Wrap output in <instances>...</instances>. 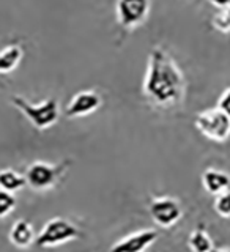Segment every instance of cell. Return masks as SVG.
<instances>
[{
    "label": "cell",
    "mask_w": 230,
    "mask_h": 252,
    "mask_svg": "<svg viewBox=\"0 0 230 252\" xmlns=\"http://www.w3.org/2000/svg\"><path fill=\"white\" fill-rule=\"evenodd\" d=\"M158 238V232L152 228L134 232L125 236L120 241H117L109 252H145Z\"/></svg>",
    "instance_id": "cell-9"
},
{
    "label": "cell",
    "mask_w": 230,
    "mask_h": 252,
    "mask_svg": "<svg viewBox=\"0 0 230 252\" xmlns=\"http://www.w3.org/2000/svg\"><path fill=\"white\" fill-rule=\"evenodd\" d=\"M150 13V0H117V22L125 30H132L145 22Z\"/></svg>",
    "instance_id": "cell-6"
},
{
    "label": "cell",
    "mask_w": 230,
    "mask_h": 252,
    "mask_svg": "<svg viewBox=\"0 0 230 252\" xmlns=\"http://www.w3.org/2000/svg\"><path fill=\"white\" fill-rule=\"evenodd\" d=\"M79 228L68 219L54 218L46 222L41 233L35 238V244L38 248H52L79 238Z\"/></svg>",
    "instance_id": "cell-5"
},
{
    "label": "cell",
    "mask_w": 230,
    "mask_h": 252,
    "mask_svg": "<svg viewBox=\"0 0 230 252\" xmlns=\"http://www.w3.org/2000/svg\"><path fill=\"white\" fill-rule=\"evenodd\" d=\"M68 162L49 164L44 161L32 162L26 170V181L33 191H47L59 183V180L65 173Z\"/></svg>",
    "instance_id": "cell-4"
},
{
    "label": "cell",
    "mask_w": 230,
    "mask_h": 252,
    "mask_svg": "<svg viewBox=\"0 0 230 252\" xmlns=\"http://www.w3.org/2000/svg\"><path fill=\"white\" fill-rule=\"evenodd\" d=\"M202 185L207 192L211 195H218L229 189L230 175L219 169H207L202 173Z\"/></svg>",
    "instance_id": "cell-10"
},
{
    "label": "cell",
    "mask_w": 230,
    "mask_h": 252,
    "mask_svg": "<svg viewBox=\"0 0 230 252\" xmlns=\"http://www.w3.org/2000/svg\"><path fill=\"white\" fill-rule=\"evenodd\" d=\"M181 215H183L181 205L173 197H156L150 203V216L163 228L175 225Z\"/></svg>",
    "instance_id": "cell-7"
},
{
    "label": "cell",
    "mask_w": 230,
    "mask_h": 252,
    "mask_svg": "<svg viewBox=\"0 0 230 252\" xmlns=\"http://www.w3.org/2000/svg\"><path fill=\"white\" fill-rule=\"evenodd\" d=\"M213 208H215V211L221 218H230V191L229 189L215 195V205H213Z\"/></svg>",
    "instance_id": "cell-15"
},
{
    "label": "cell",
    "mask_w": 230,
    "mask_h": 252,
    "mask_svg": "<svg viewBox=\"0 0 230 252\" xmlns=\"http://www.w3.org/2000/svg\"><path fill=\"white\" fill-rule=\"evenodd\" d=\"M208 2L219 10H226L227 6H230V0H208Z\"/></svg>",
    "instance_id": "cell-19"
},
{
    "label": "cell",
    "mask_w": 230,
    "mask_h": 252,
    "mask_svg": "<svg viewBox=\"0 0 230 252\" xmlns=\"http://www.w3.org/2000/svg\"><path fill=\"white\" fill-rule=\"evenodd\" d=\"M27 185L26 177L13 169H2L0 170V189L8 192H18Z\"/></svg>",
    "instance_id": "cell-13"
},
{
    "label": "cell",
    "mask_w": 230,
    "mask_h": 252,
    "mask_svg": "<svg viewBox=\"0 0 230 252\" xmlns=\"http://www.w3.org/2000/svg\"><path fill=\"white\" fill-rule=\"evenodd\" d=\"M194 125L203 137L213 142H226L230 137V117L219 107L205 109L196 115Z\"/></svg>",
    "instance_id": "cell-3"
},
{
    "label": "cell",
    "mask_w": 230,
    "mask_h": 252,
    "mask_svg": "<svg viewBox=\"0 0 230 252\" xmlns=\"http://www.w3.org/2000/svg\"><path fill=\"white\" fill-rule=\"evenodd\" d=\"M24 57L22 47L18 44L6 46L0 51V74H10L19 66Z\"/></svg>",
    "instance_id": "cell-12"
},
{
    "label": "cell",
    "mask_w": 230,
    "mask_h": 252,
    "mask_svg": "<svg viewBox=\"0 0 230 252\" xmlns=\"http://www.w3.org/2000/svg\"><path fill=\"white\" fill-rule=\"evenodd\" d=\"M218 107L223 110L227 117H230V87L226 89L223 92V94H221V98L218 101Z\"/></svg>",
    "instance_id": "cell-18"
},
{
    "label": "cell",
    "mask_w": 230,
    "mask_h": 252,
    "mask_svg": "<svg viewBox=\"0 0 230 252\" xmlns=\"http://www.w3.org/2000/svg\"><path fill=\"white\" fill-rule=\"evenodd\" d=\"M16 207V197L13 192L0 189V218H6Z\"/></svg>",
    "instance_id": "cell-16"
},
{
    "label": "cell",
    "mask_w": 230,
    "mask_h": 252,
    "mask_svg": "<svg viewBox=\"0 0 230 252\" xmlns=\"http://www.w3.org/2000/svg\"><path fill=\"white\" fill-rule=\"evenodd\" d=\"M211 252H230V248H221V249H216V248H213Z\"/></svg>",
    "instance_id": "cell-20"
},
{
    "label": "cell",
    "mask_w": 230,
    "mask_h": 252,
    "mask_svg": "<svg viewBox=\"0 0 230 252\" xmlns=\"http://www.w3.org/2000/svg\"><path fill=\"white\" fill-rule=\"evenodd\" d=\"M101 106V96L93 90H82L76 93L65 109V115L68 118H79L87 117L97 112Z\"/></svg>",
    "instance_id": "cell-8"
},
{
    "label": "cell",
    "mask_w": 230,
    "mask_h": 252,
    "mask_svg": "<svg viewBox=\"0 0 230 252\" xmlns=\"http://www.w3.org/2000/svg\"><path fill=\"white\" fill-rule=\"evenodd\" d=\"M211 24L218 32H221V33H230V18L226 10H221L219 13L213 16Z\"/></svg>",
    "instance_id": "cell-17"
},
{
    "label": "cell",
    "mask_w": 230,
    "mask_h": 252,
    "mask_svg": "<svg viewBox=\"0 0 230 252\" xmlns=\"http://www.w3.org/2000/svg\"><path fill=\"white\" fill-rule=\"evenodd\" d=\"M11 104L27 118L30 125L36 129H47L57 123L60 117V107L57 99H44L41 102H30L22 96H11Z\"/></svg>",
    "instance_id": "cell-2"
},
{
    "label": "cell",
    "mask_w": 230,
    "mask_h": 252,
    "mask_svg": "<svg viewBox=\"0 0 230 252\" xmlns=\"http://www.w3.org/2000/svg\"><path fill=\"white\" fill-rule=\"evenodd\" d=\"M10 241L21 249H26L35 243V233H33V227L30 222L24 219L16 220L11 225L10 230Z\"/></svg>",
    "instance_id": "cell-11"
},
{
    "label": "cell",
    "mask_w": 230,
    "mask_h": 252,
    "mask_svg": "<svg viewBox=\"0 0 230 252\" xmlns=\"http://www.w3.org/2000/svg\"><path fill=\"white\" fill-rule=\"evenodd\" d=\"M142 92L144 96L158 107L177 106L185 98V76L169 52L161 47H155L150 52Z\"/></svg>",
    "instance_id": "cell-1"
},
{
    "label": "cell",
    "mask_w": 230,
    "mask_h": 252,
    "mask_svg": "<svg viewBox=\"0 0 230 252\" xmlns=\"http://www.w3.org/2000/svg\"><path fill=\"white\" fill-rule=\"evenodd\" d=\"M226 11H227V14H229V18H230V6H227V8H226Z\"/></svg>",
    "instance_id": "cell-21"
},
{
    "label": "cell",
    "mask_w": 230,
    "mask_h": 252,
    "mask_svg": "<svg viewBox=\"0 0 230 252\" xmlns=\"http://www.w3.org/2000/svg\"><path fill=\"white\" fill-rule=\"evenodd\" d=\"M189 249L193 252H211L213 251V241L210 235L203 230V228H196V230L189 235Z\"/></svg>",
    "instance_id": "cell-14"
}]
</instances>
